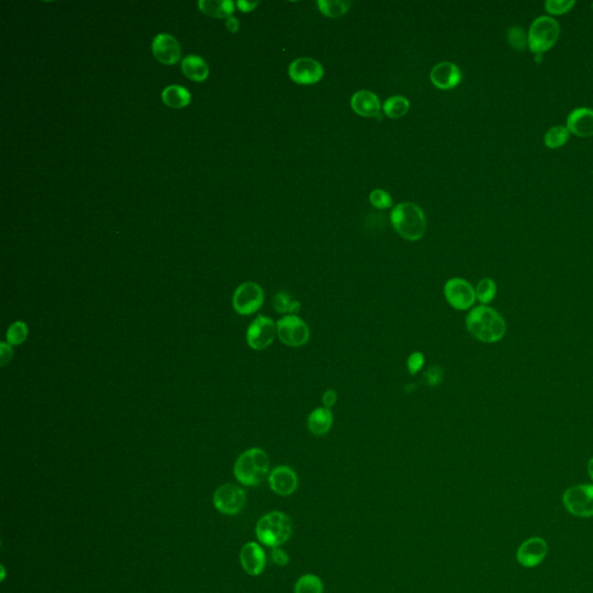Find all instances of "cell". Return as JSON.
Wrapping results in <instances>:
<instances>
[{
    "label": "cell",
    "mask_w": 593,
    "mask_h": 593,
    "mask_svg": "<svg viewBox=\"0 0 593 593\" xmlns=\"http://www.w3.org/2000/svg\"><path fill=\"white\" fill-rule=\"evenodd\" d=\"M350 1L345 0H319L318 8L328 18H340L350 8Z\"/></svg>",
    "instance_id": "obj_27"
},
{
    "label": "cell",
    "mask_w": 593,
    "mask_h": 593,
    "mask_svg": "<svg viewBox=\"0 0 593 593\" xmlns=\"http://www.w3.org/2000/svg\"><path fill=\"white\" fill-rule=\"evenodd\" d=\"M391 223L395 231L408 241H417L426 233V219L423 210L414 203H400L392 210Z\"/></svg>",
    "instance_id": "obj_2"
},
{
    "label": "cell",
    "mask_w": 593,
    "mask_h": 593,
    "mask_svg": "<svg viewBox=\"0 0 593 593\" xmlns=\"http://www.w3.org/2000/svg\"><path fill=\"white\" fill-rule=\"evenodd\" d=\"M232 302L235 312L241 316H252L262 307L264 292L255 282H246L237 288Z\"/></svg>",
    "instance_id": "obj_8"
},
{
    "label": "cell",
    "mask_w": 593,
    "mask_h": 593,
    "mask_svg": "<svg viewBox=\"0 0 593 593\" xmlns=\"http://www.w3.org/2000/svg\"><path fill=\"white\" fill-rule=\"evenodd\" d=\"M277 336V327L274 320L266 316H259L249 325L246 334L247 345L253 350H264L269 348Z\"/></svg>",
    "instance_id": "obj_9"
},
{
    "label": "cell",
    "mask_w": 593,
    "mask_h": 593,
    "mask_svg": "<svg viewBox=\"0 0 593 593\" xmlns=\"http://www.w3.org/2000/svg\"><path fill=\"white\" fill-rule=\"evenodd\" d=\"M508 42L516 50H524L529 46L527 34L522 27L515 26L508 30Z\"/></svg>",
    "instance_id": "obj_31"
},
{
    "label": "cell",
    "mask_w": 593,
    "mask_h": 593,
    "mask_svg": "<svg viewBox=\"0 0 593 593\" xmlns=\"http://www.w3.org/2000/svg\"><path fill=\"white\" fill-rule=\"evenodd\" d=\"M274 309L284 316H298L302 304L286 291H278L274 297Z\"/></svg>",
    "instance_id": "obj_24"
},
{
    "label": "cell",
    "mask_w": 593,
    "mask_h": 593,
    "mask_svg": "<svg viewBox=\"0 0 593 593\" xmlns=\"http://www.w3.org/2000/svg\"><path fill=\"white\" fill-rule=\"evenodd\" d=\"M587 474H589L590 479L593 481V457L587 462Z\"/></svg>",
    "instance_id": "obj_41"
},
{
    "label": "cell",
    "mask_w": 593,
    "mask_h": 593,
    "mask_svg": "<svg viewBox=\"0 0 593 593\" xmlns=\"http://www.w3.org/2000/svg\"><path fill=\"white\" fill-rule=\"evenodd\" d=\"M199 11L211 18H230L235 12V3L231 0H201L199 1Z\"/></svg>",
    "instance_id": "obj_22"
},
{
    "label": "cell",
    "mask_w": 593,
    "mask_h": 593,
    "mask_svg": "<svg viewBox=\"0 0 593 593\" xmlns=\"http://www.w3.org/2000/svg\"><path fill=\"white\" fill-rule=\"evenodd\" d=\"M152 53L161 64L173 65L180 61L181 46L174 36L159 34L153 39Z\"/></svg>",
    "instance_id": "obj_14"
},
{
    "label": "cell",
    "mask_w": 593,
    "mask_h": 593,
    "mask_svg": "<svg viewBox=\"0 0 593 593\" xmlns=\"http://www.w3.org/2000/svg\"><path fill=\"white\" fill-rule=\"evenodd\" d=\"M295 593H323V583L320 577L306 574L295 582Z\"/></svg>",
    "instance_id": "obj_29"
},
{
    "label": "cell",
    "mask_w": 593,
    "mask_h": 593,
    "mask_svg": "<svg viewBox=\"0 0 593 593\" xmlns=\"http://www.w3.org/2000/svg\"><path fill=\"white\" fill-rule=\"evenodd\" d=\"M268 481L271 491L280 496H290L298 488V476L289 466H277L273 469Z\"/></svg>",
    "instance_id": "obj_15"
},
{
    "label": "cell",
    "mask_w": 593,
    "mask_h": 593,
    "mask_svg": "<svg viewBox=\"0 0 593 593\" xmlns=\"http://www.w3.org/2000/svg\"><path fill=\"white\" fill-rule=\"evenodd\" d=\"M334 423V416L331 409L326 407H318L313 409L307 419V428L309 432L316 436H325L331 430Z\"/></svg>",
    "instance_id": "obj_20"
},
{
    "label": "cell",
    "mask_w": 593,
    "mask_h": 593,
    "mask_svg": "<svg viewBox=\"0 0 593 593\" xmlns=\"http://www.w3.org/2000/svg\"><path fill=\"white\" fill-rule=\"evenodd\" d=\"M548 555V544L544 538L532 536L524 541L516 553V558L524 568H536Z\"/></svg>",
    "instance_id": "obj_12"
},
{
    "label": "cell",
    "mask_w": 593,
    "mask_h": 593,
    "mask_svg": "<svg viewBox=\"0 0 593 593\" xmlns=\"http://www.w3.org/2000/svg\"><path fill=\"white\" fill-rule=\"evenodd\" d=\"M426 364V358L422 352H414L409 355L407 359V369L408 372L412 376H415L423 369V366Z\"/></svg>",
    "instance_id": "obj_34"
},
{
    "label": "cell",
    "mask_w": 593,
    "mask_h": 593,
    "mask_svg": "<svg viewBox=\"0 0 593 593\" xmlns=\"http://www.w3.org/2000/svg\"><path fill=\"white\" fill-rule=\"evenodd\" d=\"M28 338V327L24 321H15L8 327L6 340L11 345H20Z\"/></svg>",
    "instance_id": "obj_30"
},
{
    "label": "cell",
    "mask_w": 593,
    "mask_h": 593,
    "mask_svg": "<svg viewBox=\"0 0 593 593\" xmlns=\"http://www.w3.org/2000/svg\"><path fill=\"white\" fill-rule=\"evenodd\" d=\"M352 108L356 114L364 118H373L381 111V101L374 93L364 89L352 95Z\"/></svg>",
    "instance_id": "obj_19"
},
{
    "label": "cell",
    "mask_w": 593,
    "mask_h": 593,
    "mask_svg": "<svg viewBox=\"0 0 593 593\" xmlns=\"http://www.w3.org/2000/svg\"><path fill=\"white\" fill-rule=\"evenodd\" d=\"M570 135L572 134L569 132L567 125H555V127H551L545 134V145L551 149H560V147H562V146L565 145L568 143Z\"/></svg>",
    "instance_id": "obj_25"
},
{
    "label": "cell",
    "mask_w": 593,
    "mask_h": 593,
    "mask_svg": "<svg viewBox=\"0 0 593 593\" xmlns=\"http://www.w3.org/2000/svg\"><path fill=\"white\" fill-rule=\"evenodd\" d=\"M12 357H13L12 345L8 343V342H1L0 343V362H1V366H6L8 363L11 362Z\"/></svg>",
    "instance_id": "obj_36"
},
{
    "label": "cell",
    "mask_w": 593,
    "mask_h": 593,
    "mask_svg": "<svg viewBox=\"0 0 593 593\" xmlns=\"http://www.w3.org/2000/svg\"><path fill=\"white\" fill-rule=\"evenodd\" d=\"M161 99L166 106L180 109L188 106L192 100V95L188 89L179 85L167 86L161 93Z\"/></svg>",
    "instance_id": "obj_23"
},
{
    "label": "cell",
    "mask_w": 593,
    "mask_h": 593,
    "mask_svg": "<svg viewBox=\"0 0 593 593\" xmlns=\"http://www.w3.org/2000/svg\"><path fill=\"white\" fill-rule=\"evenodd\" d=\"M569 132L577 137L589 138L593 136V109L586 107L576 108L567 118Z\"/></svg>",
    "instance_id": "obj_17"
},
{
    "label": "cell",
    "mask_w": 593,
    "mask_h": 593,
    "mask_svg": "<svg viewBox=\"0 0 593 593\" xmlns=\"http://www.w3.org/2000/svg\"><path fill=\"white\" fill-rule=\"evenodd\" d=\"M575 5V0H547L545 3V8L549 15H562L572 11Z\"/></svg>",
    "instance_id": "obj_32"
},
{
    "label": "cell",
    "mask_w": 593,
    "mask_h": 593,
    "mask_svg": "<svg viewBox=\"0 0 593 593\" xmlns=\"http://www.w3.org/2000/svg\"><path fill=\"white\" fill-rule=\"evenodd\" d=\"M338 393L334 390H327L322 394V405L326 408L331 409L338 402Z\"/></svg>",
    "instance_id": "obj_37"
},
{
    "label": "cell",
    "mask_w": 593,
    "mask_h": 593,
    "mask_svg": "<svg viewBox=\"0 0 593 593\" xmlns=\"http://www.w3.org/2000/svg\"><path fill=\"white\" fill-rule=\"evenodd\" d=\"M562 503L570 515L578 518L593 517V484L584 483L568 488L562 495Z\"/></svg>",
    "instance_id": "obj_6"
},
{
    "label": "cell",
    "mask_w": 593,
    "mask_h": 593,
    "mask_svg": "<svg viewBox=\"0 0 593 593\" xmlns=\"http://www.w3.org/2000/svg\"><path fill=\"white\" fill-rule=\"evenodd\" d=\"M469 334L483 343H498L507 334L504 318L488 305L476 306L466 316Z\"/></svg>",
    "instance_id": "obj_1"
},
{
    "label": "cell",
    "mask_w": 593,
    "mask_h": 593,
    "mask_svg": "<svg viewBox=\"0 0 593 593\" xmlns=\"http://www.w3.org/2000/svg\"><path fill=\"white\" fill-rule=\"evenodd\" d=\"M255 532L263 545L268 547H280L291 538V519L281 511L269 512L257 522Z\"/></svg>",
    "instance_id": "obj_4"
},
{
    "label": "cell",
    "mask_w": 593,
    "mask_h": 593,
    "mask_svg": "<svg viewBox=\"0 0 593 593\" xmlns=\"http://www.w3.org/2000/svg\"><path fill=\"white\" fill-rule=\"evenodd\" d=\"M245 491L232 483L221 486L213 496V504L224 515H237L245 507Z\"/></svg>",
    "instance_id": "obj_11"
},
{
    "label": "cell",
    "mask_w": 593,
    "mask_h": 593,
    "mask_svg": "<svg viewBox=\"0 0 593 593\" xmlns=\"http://www.w3.org/2000/svg\"><path fill=\"white\" fill-rule=\"evenodd\" d=\"M410 103L408 100L401 95L391 96L386 100L383 107V111L390 118H401L408 113Z\"/></svg>",
    "instance_id": "obj_26"
},
{
    "label": "cell",
    "mask_w": 593,
    "mask_h": 593,
    "mask_svg": "<svg viewBox=\"0 0 593 593\" xmlns=\"http://www.w3.org/2000/svg\"><path fill=\"white\" fill-rule=\"evenodd\" d=\"M370 202L376 209H388L393 204V199L387 192L383 189H376L370 194Z\"/></svg>",
    "instance_id": "obj_33"
},
{
    "label": "cell",
    "mask_w": 593,
    "mask_h": 593,
    "mask_svg": "<svg viewBox=\"0 0 593 593\" xmlns=\"http://www.w3.org/2000/svg\"><path fill=\"white\" fill-rule=\"evenodd\" d=\"M592 8H593V5H592Z\"/></svg>",
    "instance_id": "obj_42"
},
{
    "label": "cell",
    "mask_w": 593,
    "mask_h": 593,
    "mask_svg": "<svg viewBox=\"0 0 593 593\" xmlns=\"http://www.w3.org/2000/svg\"><path fill=\"white\" fill-rule=\"evenodd\" d=\"M182 72L192 82H202L209 77L206 62L196 55H189L182 61Z\"/></svg>",
    "instance_id": "obj_21"
},
{
    "label": "cell",
    "mask_w": 593,
    "mask_h": 593,
    "mask_svg": "<svg viewBox=\"0 0 593 593\" xmlns=\"http://www.w3.org/2000/svg\"><path fill=\"white\" fill-rule=\"evenodd\" d=\"M226 27H228V30L231 33H237L239 30V27H240V24H239L238 19L233 18V17H230V18L226 20Z\"/></svg>",
    "instance_id": "obj_40"
},
{
    "label": "cell",
    "mask_w": 593,
    "mask_h": 593,
    "mask_svg": "<svg viewBox=\"0 0 593 593\" xmlns=\"http://www.w3.org/2000/svg\"><path fill=\"white\" fill-rule=\"evenodd\" d=\"M269 457L262 448H253L239 455L235 465V475L244 486L254 487L262 483L269 473Z\"/></svg>",
    "instance_id": "obj_3"
},
{
    "label": "cell",
    "mask_w": 593,
    "mask_h": 593,
    "mask_svg": "<svg viewBox=\"0 0 593 593\" xmlns=\"http://www.w3.org/2000/svg\"><path fill=\"white\" fill-rule=\"evenodd\" d=\"M242 568L248 575L259 576L266 567V554L256 542H248L240 551Z\"/></svg>",
    "instance_id": "obj_18"
},
{
    "label": "cell",
    "mask_w": 593,
    "mask_h": 593,
    "mask_svg": "<svg viewBox=\"0 0 593 593\" xmlns=\"http://www.w3.org/2000/svg\"><path fill=\"white\" fill-rule=\"evenodd\" d=\"M441 376H443V373H441V370L439 367H432L426 373V379L428 384L436 386L439 381H441Z\"/></svg>",
    "instance_id": "obj_38"
},
{
    "label": "cell",
    "mask_w": 593,
    "mask_h": 593,
    "mask_svg": "<svg viewBox=\"0 0 593 593\" xmlns=\"http://www.w3.org/2000/svg\"><path fill=\"white\" fill-rule=\"evenodd\" d=\"M277 338L282 343L292 348L307 345L311 338L309 325L298 316H284L276 322Z\"/></svg>",
    "instance_id": "obj_7"
},
{
    "label": "cell",
    "mask_w": 593,
    "mask_h": 593,
    "mask_svg": "<svg viewBox=\"0 0 593 593\" xmlns=\"http://www.w3.org/2000/svg\"><path fill=\"white\" fill-rule=\"evenodd\" d=\"M430 79L438 89H455L462 82V71L455 63L441 62L431 70Z\"/></svg>",
    "instance_id": "obj_16"
},
{
    "label": "cell",
    "mask_w": 593,
    "mask_h": 593,
    "mask_svg": "<svg viewBox=\"0 0 593 593\" xmlns=\"http://www.w3.org/2000/svg\"><path fill=\"white\" fill-rule=\"evenodd\" d=\"M289 75L299 85H314L322 79V65L313 58H298L289 66Z\"/></svg>",
    "instance_id": "obj_13"
},
{
    "label": "cell",
    "mask_w": 593,
    "mask_h": 593,
    "mask_svg": "<svg viewBox=\"0 0 593 593\" xmlns=\"http://www.w3.org/2000/svg\"><path fill=\"white\" fill-rule=\"evenodd\" d=\"M271 558H273V561H274L276 565H280V567H285V565H288L289 561H290L288 553L283 551L281 547L273 548V551H271Z\"/></svg>",
    "instance_id": "obj_35"
},
{
    "label": "cell",
    "mask_w": 593,
    "mask_h": 593,
    "mask_svg": "<svg viewBox=\"0 0 593 593\" xmlns=\"http://www.w3.org/2000/svg\"><path fill=\"white\" fill-rule=\"evenodd\" d=\"M560 33V25L553 17L541 15L532 22L527 33L529 50L536 55H542L556 44Z\"/></svg>",
    "instance_id": "obj_5"
},
{
    "label": "cell",
    "mask_w": 593,
    "mask_h": 593,
    "mask_svg": "<svg viewBox=\"0 0 593 593\" xmlns=\"http://www.w3.org/2000/svg\"><path fill=\"white\" fill-rule=\"evenodd\" d=\"M444 295L448 305L458 311L471 309L476 302L475 288L464 278L448 280L444 285Z\"/></svg>",
    "instance_id": "obj_10"
},
{
    "label": "cell",
    "mask_w": 593,
    "mask_h": 593,
    "mask_svg": "<svg viewBox=\"0 0 593 593\" xmlns=\"http://www.w3.org/2000/svg\"><path fill=\"white\" fill-rule=\"evenodd\" d=\"M475 295L481 305H488L498 295V285L491 278H482L476 285Z\"/></svg>",
    "instance_id": "obj_28"
},
{
    "label": "cell",
    "mask_w": 593,
    "mask_h": 593,
    "mask_svg": "<svg viewBox=\"0 0 593 593\" xmlns=\"http://www.w3.org/2000/svg\"><path fill=\"white\" fill-rule=\"evenodd\" d=\"M237 5H238V8L240 11L248 13V12H252L253 10H255L256 6L259 5V3H257V1H246V0H239Z\"/></svg>",
    "instance_id": "obj_39"
}]
</instances>
